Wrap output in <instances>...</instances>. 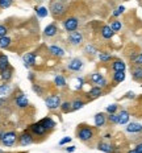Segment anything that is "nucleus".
I'll list each match as a JSON object with an SVG mask.
<instances>
[{"label":"nucleus","mask_w":142,"mask_h":153,"mask_svg":"<svg viewBox=\"0 0 142 153\" xmlns=\"http://www.w3.org/2000/svg\"><path fill=\"white\" fill-rule=\"evenodd\" d=\"M96 131L93 127L88 126V124H79L77 128V137L82 143H90L91 140L95 139Z\"/></svg>","instance_id":"nucleus-1"},{"label":"nucleus","mask_w":142,"mask_h":153,"mask_svg":"<svg viewBox=\"0 0 142 153\" xmlns=\"http://www.w3.org/2000/svg\"><path fill=\"white\" fill-rule=\"evenodd\" d=\"M67 11V5H66L65 0H53L50 3V13L54 19H59Z\"/></svg>","instance_id":"nucleus-2"},{"label":"nucleus","mask_w":142,"mask_h":153,"mask_svg":"<svg viewBox=\"0 0 142 153\" xmlns=\"http://www.w3.org/2000/svg\"><path fill=\"white\" fill-rule=\"evenodd\" d=\"M78 27H79V19L75 17V16H70V17L63 20V28L68 33L78 30Z\"/></svg>","instance_id":"nucleus-3"},{"label":"nucleus","mask_w":142,"mask_h":153,"mask_svg":"<svg viewBox=\"0 0 142 153\" xmlns=\"http://www.w3.org/2000/svg\"><path fill=\"white\" fill-rule=\"evenodd\" d=\"M17 139H18V136L15 131H8V132H4L0 143H1L4 146H12V145H15V143Z\"/></svg>","instance_id":"nucleus-4"},{"label":"nucleus","mask_w":142,"mask_h":153,"mask_svg":"<svg viewBox=\"0 0 142 153\" xmlns=\"http://www.w3.org/2000/svg\"><path fill=\"white\" fill-rule=\"evenodd\" d=\"M61 97L59 95H49L47 98H45V106L49 108V110H57V108L61 107Z\"/></svg>","instance_id":"nucleus-5"},{"label":"nucleus","mask_w":142,"mask_h":153,"mask_svg":"<svg viewBox=\"0 0 142 153\" xmlns=\"http://www.w3.org/2000/svg\"><path fill=\"white\" fill-rule=\"evenodd\" d=\"M28 129H29L30 132L33 133V136H37V137H43V136H46V135H47L46 128H45V127H43L40 122L30 124V126L28 127Z\"/></svg>","instance_id":"nucleus-6"},{"label":"nucleus","mask_w":142,"mask_h":153,"mask_svg":"<svg viewBox=\"0 0 142 153\" xmlns=\"http://www.w3.org/2000/svg\"><path fill=\"white\" fill-rule=\"evenodd\" d=\"M33 143H34V136L29 129H25L24 132L18 136V144H20L21 146L30 145V144H33Z\"/></svg>","instance_id":"nucleus-7"},{"label":"nucleus","mask_w":142,"mask_h":153,"mask_svg":"<svg viewBox=\"0 0 142 153\" xmlns=\"http://www.w3.org/2000/svg\"><path fill=\"white\" fill-rule=\"evenodd\" d=\"M68 42H70L72 46L82 45V42H83V33L79 32V30H75V32L68 33Z\"/></svg>","instance_id":"nucleus-8"},{"label":"nucleus","mask_w":142,"mask_h":153,"mask_svg":"<svg viewBox=\"0 0 142 153\" xmlns=\"http://www.w3.org/2000/svg\"><path fill=\"white\" fill-rule=\"evenodd\" d=\"M83 66H84V63L80 58H71L67 63V69L70 70V71H74V73L80 71V70L83 69Z\"/></svg>","instance_id":"nucleus-9"},{"label":"nucleus","mask_w":142,"mask_h":153,"mask_svg":"<svg viewBox=\"0 0 142 153\" xmlns=\"http://www.w3.org/2000/svg\"><path fill=\"white\" fill-rule=\"evenodd\" d=\"M15 104L17 108H21V110H24V108H26L29 106V99H28V97L23 92H20L18 95H16L15 98Z\"/></svg>","instance_id":"nucleus-10"},{"label":"nucleus","mask_w":142,"mask_h":153,"mask_svg":"<svg viewBox=\"0 0 142 153\" xmlns=\"http://www.w3.org/2000/svg\"><path fill=\"white\" fill-rule=\"evenodd\" d=\"M95 122V127L96 128H103V127L107 126V112H97L93 117Z\"/></svg>","instance_id":"nucleus-11"},{"label":"nucleus","mask_w":142,"mask_h":153,"mask_svg":"<svg viewBox=\"0 0 142 153\" xmlns=\"http://www.w3.org/2000/svg\"><path fill=\"white\" fill-rule=\"evenodd\" d=\"M36 53L34 52H29V53H25L23 56V61H24V66L25 68H32V66L36 65Z\"/></svg>","instance_id":"nucleus-12"},{"label":"nucleus","mask_w":142,"mask_h":153,"mask_svg":"<svg viewBox=\"0 0 142 153\" xmlns=\"http://www.w3.org/2000/svg\"><path fill=\"white\" fill-rule=\"evenodd\" d=\"M58 34V27L55 23H50L49 25H46V28L43 29V36L47 38H53Z\"/></svg>","instance_id":"nucleus-13"},{"label":"nucleus","mask_w":142,"mask_h":153,"mask_svg":"<svg viewBox=\"0 0 142 153\" xmlns=\"http://www.w3.org/2000/svg\"><path fill=\"white\" fill-rule=\"evenodd\" d=\"M110 69H112V71H125L126 63L120 58H113L110 62Z\"/></svg>","instance_id":"nucleus-14"},{"label":"nucleus","mask_w":142,"mask_h":153,"mask_svg":"<svg viewBox=\"0 0 142 153\" xmlns=\"http://www.w3.org/2000/svg\"><path fill=\"white\" fill-rule=\"evenodd\" d=\"M130 74H132V78H133V81L140 82L141 86H142V66L132 65V68H130Z\"/></svg>","instance_id":"nucleus-15"},{"label":"nucleus","mask_w":142,"mask_h":153,"mask_svg":"<svg viewBox=\"0 0 142 153\" xmlns=\"http://www.w3.org/2000/svg\"><path fill=\"white\" fill-rule=\"evenodd\" d=\"M103 94H104V88L99 87V86H95V85L90 88V91L87 92L90 99H97V98H100Z\"/></svg>","instance_id":"nucleus-16"},{"label":"nucleus","mask_w":142,"mask_h":153,"mask_svg":"<svg viewBox=\"0 0 142 153\" xmlns=\"http://www.w3.org/2000/svg\"><path fill=\"white\" fill-rule=\"evenodd\" d=\"M126 78L125 71H113L112 73V86H117L118 83L124 82Z\"/></svg>","instance_id":"nucleus-17"},{"label":"nucleus","mask_w":142,"mask_h":153,"mask_svg":"<svg viewBox=\"0 0 142 153\" xmlns=\"http://www.w3.org/2000/svg\"><path fill=\"white\" fill-rule=\"evenodd\" d=\"M126 132L129 133H141L142 132V124L138 122H132L126 124Z\"/></svg>","instance_id":"nucleus-18"},{"label":"nucleus","mask_w":142,"mask_h":153,"mask_svg":"<svg viewBox=\"0 0 142 153\" xmlns=\"http://www.w3.org/2000/svg\"><path fill=\"white\" fill-rule=\"evenodd\" d=\"M47 50H49V53L52 54V56L57 57V58H62V57H65V50L58 45H50L49 48H47Z\"/></svg>","instance_id":"nucleus-19"},{"label":"nucleus","mask_w":142,"mask_h":153,"mask_svg":"<svg viewBox=\"0 0 142 153\" xmlns=\"http://www.w3.org/2000/svg\"><path fill=\"white\" fill-rule=\"evenodd\" d=\"M97 149L104 153H115V146L110 144V143H107V141H100L99 144H97Z\"/></svg>","instance_id":"nucleus-20"},{"label":"nucleus","mask_w":142,"mask_h":153,"mask_svg":"<svg viewBox=\"0 0 142 153\" xmlns=\"http://www.w3.org/2000/svg\"><path fill=\"white\" fill-rule=\"evenodd\" d=\"M100 34L104 40H110L113 36H115V32L112 30V28L109 25H103L102 29H100Z\"/></svg>","instance_id":"nucleus-21"},{"label":"nucleus","mask_w":142,"mask_h":153,"mask_svg":"<svg viewBox=\"0 0 142 153\" xmlns=\"http://www.w3.org/2000/svg\"><path fill=\"white\" fill-rule=\"evenodd\" d=\"M40 123L42 124L43 127H45L47 132H50V131H53V129H54L55 127H57L55 122L52 119V117H43V119H41V120H40Z\"/></svg>","instance_id":"nucleus-22"},{"label":"nucleus","mask_w":142,"mask_h":153,"mask_svg":"<svg viewBox=\"0 0 142 153\" xmlns=\"http://www.w3.org/2000/svg\"><path fill=\"white\" fill-rule=\"evenodd\" d=\"M118 124L120 126H126V124L129 123V119H130V114H129V111L126 110H121L118 112Z\"/></svg>","instance_id":"nucleus-23"},{"label":"nucleus","mask_w":142,"mask_h":153,"mask_svg":"<svg viewBox=\"0 0 142 153\" xmlns=\"http://www.w3.org/2000/svg\"><path fill=\"white\" fill-rule=\"evenodd\" d=\"M54 85L57 86V87H61V88L67 87V81H66V76H63L61 74L55 75L54 76Z\"/></svg>","instance_id":"nucleus-24"},{"label":"nucleus","mask_w":142,"mask_h":153,"mask_svg":"<svg viewBox=\"0 0 142 153\" xmlns=\"http://www.w3.org/2000/svg\"><path fill=\"white\" fill-rule=\"evenodd\" d=\"M12 75H13V69L9 66L8 69H5L4 71H1L0 73V78L3 79L4 82H8V81H11V78H12Z\"/></svg>","instance_id":"nucleus-25"},{"label":"nucleus","mask_w":142,"mask_h":153,"mask_svg":"<svg viewBox=\"0 0 142 153\" xmlns=\"http://www.w3.org/2000/svg\"><path fill=\"white\" fill-rule=\"evenodd\" d=\"M113 59V56L108 52H99V61L103 62V63H108V62H112Z\"/></svg>","instance_id":"nucleus-26"},{"label":"nucleus","mask_w":142,"mask_h":153,"mask_svg":"<svg viewBox=\"0 0 142 153\" xmlns=\"http://www.w3.org/2000/svg\"><path fill=\"white\" fill-rule=\"evenodd\" d=\"M9 68V59L5 54H0V73Z\"/></svg>","instance_id":"nucleus-27"},{"label":"nucleus","mask_w":142,"mask_h":153,"mask_svg":"<svg viewBox=\"0 0 142 153\" xmlns=\"http://www.w3.org/2000/svg\"><path fill=\"white\" fill-rule=\"evenodd\" d=\"M84 106H86V100H82V99H74L71 102V107H72V111H78V110H82Z\"/></svg>","instance_id":"nucleus-28"},{"label":"nucleus","mask_w":142,"mask_h":153,"mask_svg":"<svg viewBox=\"0 0 142 153\" xmlns=\"http://www.w3.org/2000/svg\"><path fill=\"white\" fill-rule=\"evenodd\" d=\"M103 74H102V73H92V74H91L90 75V78H88V81H90L91 82V83H92V85H95V86H96L97 83H99V82L100 81H102V78H103Z\"/></svg>","instance_id":"nucleus-29"},{"label":"nucleus","mask_w":142,"mask_h":153,"mask_svg":"<svg viewBox=\"0 0 142 153\" xmlns=\"http://www.w3.org/2000/svg\"><path fill=\"white\" fill-rule=\"evenodd\" d=\"M118 112L116 114H107V122H108L110 126H116L118 124Z\"/></svg>","instance_id":"nucleus-30"},{"label":"nucleus","mask_w":142,"mask_h":153,"mask_svg":"<svg viewBox=\"0 0 142 153\" xmlns=\"http://www.w3.org/2000/svg\"><path fill=\"white\" fill-rule=\"evenodd\" d=\"M109 27L112 28V30L115 32V33H117V32L121 30V28H122V23L118 20V19H115V20H113V21H110Z\"/></svg>","instance_id":"nucleus-31"},{"label":"nucleus","mask_w":142,"mask_h":153,"mask_svg":"<svg viewBox=\"0 0 142 153\" xmlns=\"http://www.w3.org/2000/svg\"><path fill=\"white\" fill-rule=\"evenodd\" d=\"M11 42H12L11 37H8V36L0 37V49H7V48H9V45H11Z\"/></svg>","instance_id":"nucleus-32"},{"label":"nucleus","mask_w":142,"mask_h":153,"mask_svg":"<svg viewBox=\"0 0 142 153\" xmlns=\"http://www.w3.org/2000/svg\"><path fill=\"white\" fill-rule=\"evenodd\" d=\"M84 53L90 54V56H96V54H99L96 46L92 45V44H88V45H86V48H84Z\"/></svg>","instance_id":"nucleus-33"},{"label":"nucleus","mask_w":142,"mask_h":153,"mask_svg":"<svg viewBox=\"0 0 142 153\" xmlns=\"http://www.w3.org/2000/svg\"><path fill=\"white\" fill-rule=\"evenodd\" d=\"M61 111L63 114H70L72 111V107H71V102H62L61 103Z\"/></svg>","instance_id":"nucleus-34"},{"label":"nucleus","mask_w":142,"mask_h":153,"mask_svg":"<svg viewBox=\"0 0 142 153\" xmlns=\"http://www.w3.org/2000/svg\"><path fill=\"white\" fill-rule=\"evenodd\" d=\"M36 12L40 19H45L46 16L49 15V11H47L46 7H36Z\"/></svg>","instance_id":"nucleus-35"},{"label":"nucleus","mask_w":142,"mask_h":153,"mask_svg":"<svg viewBox=\"0 0 142 153\" xmlns=\"http://www.w3.org/2000/svg\"><path fill=\"white\" fill-rule=\"evenodd\" d=\"M11 91H12L11 85H7V83L0 85V97H4V95H8Z\"/></svg>","instance_id":"nucleus-36"},{"label":"nucleus","mask_w":142,"mask_h":153,"mask_svg":"<svg viewBox=\"0 0 142 153\" xmlns=\"http://www.w3.org/2000/svg\"><path fill=\"white\" fill-rule=\"evenodd\" d=\"M105 112L107 114H116L118 112V104L117 103H112L109 104V106L105 107Z\"/></svg>","instance_id":"nucleus-37"},{"label":"nucleus","mask_w":142,"mask_h":153,"mask_svg":"<svg viewBox=\"0 0 142 153\" xmlns=\"http://www.w3.org/2000/svg\"><path fill=\"white\" fill-rule=\"evenodd\" d=\"M130 62L133 63V65H135V66H142V52L135 54V57L132 59Z\"/></svg>","instance_id":"nucleus-38"},{"label":"nucleus","mask_w":142,"mask_h":153,"mask_svg":"<svg viewBox=\"0 0 142 153\" xmlns=\"http://www.w3.org/2000/svg\"><path fill=\"white\" fill-rule=\"evenodd\" d=\"M124 12H125V7H124V5H118V7L116 8L115 11H113V15L112 16L115 19H117V17H120V16L124 13Z\"/></svg>","instance_id":"nucleus-39"},{"label":"nucleus","mask_w":142,"mask_h":153,"mask_svg":"<svg viewBox=\"0 0 142 153\" xmlns=\"http://www.w3.org/2000/svg\"><path fill=\"white\" fill-rule=\"evenodd\" d=\"M13 0H0V8L1 9H7L12 5Z\"/></svg>","instance_id":"nucleus-40"},{"label":"nucleus","mask_w":142,"mask_h":153,"mask_svg":"<svg viewBox=\"0 0 142 153\" xmlns=\"http://www.w3.org/2000/svg\"><path fill=\"white\" fill-rule=\"evenodd\" d=\"M32 88H33V91L36 92L37 95H43V92H45V90H43L41 86H38V85H36V83H33L32 85Z\"/></svg>","instance_id":"nucleus-41"},{"label":"nucleus","mask_w":142,"mask_h":153,"mask_svg":"<svg viewBox=\"0 0 142 153\" xmlns=\"http://www.w3.org/2000/svg\"><path fill=\"white\" fill-rule=\"evenodd\" d=\"M7 33H8V28L5 27V25L0 24V37H3V36H7Z\"/></svg>","instance_id":"nucleus-42"},{"label":"nucleus","mask_w":142,"mask_h":153,"mask_svg":"<svg viewBox=\"0 0 142 153\" xmlns=\"http://www.w3.org/2000/svg\"><path fill=\"white\" fill-rule=\"evenodd\" d=\"M72 137H70V136H66V137H63L61 141H59V145H65V144H68V143H71Z\"/></svg>","instance_id":"nucleus-43"},{"label":"nucleus","mask_w":142,"mask_h":153,"mask_svg":"<svg viewBox=\"0 0 142 153\" xmlns=\"http://www.w3.org/2000/svg\"><path fill=\"white\" fill-rule=\"evenodd\" d=\"M65 151L67 153H74L75 151H77V146L75 145H71V146H67V148H65Z\"/></svg>","instance_id":"nucleus-44"},{"label":"nucleus","mask_w":142,"mask_h":153,"mask_svg":"<svg viewBox=\"0 0 142 153\" xmlns=\"http://www.w3.org/2000/svg\"><path fill=\"white\" fill-rule=\"evenodd\" d=\"M125 98H128V99H134V98H135V94H134L133 91H128V92L125 94Z\"/></svg>","instance_id":"nucleus-45"},{"label":"nucleus","mask_w":142,"mask_h":153,"mask_svg":"<svg viewBox=\"0 0 142 153\" xmlns=\"http://www.w3.org/2000/svg\"><path fill=\"white\" fill-rule=\"evenodd\" d=\"M135 151H137L138 153H142V143H138V144L137 145H135Z\"/></svg>","instance_id":"nucleus-46"},{"label":"nucleus","mask_w":142,"mask_h":153,"mask_svg":"<svg viewBox=\"0 0 142 153\" xmlns=\"http://www.w3.org/2000/svg\"><path fill=\"white\" fill-rule=\"evenodd\" d=\"M28 79H29L32 83H34V73H29L28 74Z\"/></svg>","instance_id":"nucleus-47"},{"label":"nucleus","mask_w":142,"mask_h":153,"mask_svg":"<svg viewBox=\"0 0 142 153\" xmlns=\"http://www.w3.org/2000/svg\"><path fill=\"white\" fill-rule=\"evenodd\" d=\"M5 102H7V99H5L4 97H0V107H3L5 104Z\"/></svg>","instance_id":"nucleus-48"},{"label":"nucleus","mask_w":142,"mask_h":153,"mask_svg":"<svg viewBox=\"0 0 142 153\" xmlns=\"http://www.w3.org/2000/svg\"><path fill=\"white\" fill-rule=\"evenodd\" d=\"M104 139H105V140H109V139H110V133H107V135H104Z\"/></svg>","instance_id":"nucleus-49"},{"label":"nucleus","mask_w":142,"mask_h":153,"mask_svg":"<svg viewBox=\"0 0 142 153\" xmlns=\"http://www.w3.org/2000/svg\"><path fill=\"white\" fill-rule=\"evenodd\" d=\"M126 153H138V152L135 151V149H129V151L126 152Z\"/></svg>","instance_id":"nucleus-50"},{"label":"nucleus","mask_w":142,"mask_h":153,"mask_svg":"<svg viewBox=\"0 0 142 153\" xmlns=\"http://www.w3.org/2000/svg\"><path fill=\"white\" fill-rule=\"evenodd\" d=\"M0 153H3V151H0Z\"/></svg>","instance_id":"nucleus-51"}]
</instances>
